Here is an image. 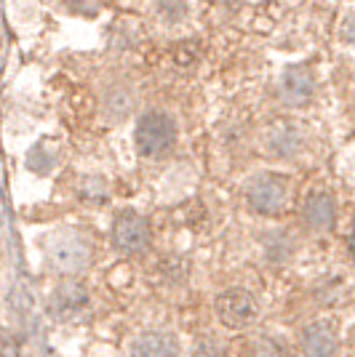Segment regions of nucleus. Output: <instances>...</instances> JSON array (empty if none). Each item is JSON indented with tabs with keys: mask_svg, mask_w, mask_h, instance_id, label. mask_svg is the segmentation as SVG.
I'll return each instance as SVG.
<instances>
[{
	"mask_svg": "<svg viewBox=\"0 0 355 357\" xmlns=\"http://www.w3.org/2000/svg\"><path fill=\"white\" fill-rule=\"evenodd\" d=\"M91 243L86 235L80 232H59L51 235L48 245H45V256H48V267L61 272V275H73L80 269L89 267L91 261Z\"/></svg>",
	"mask_w": 355,
	"mask_h": 357,
	"instance_id": "1",
	"label": "nucleus"
},
{
	"mask_svg": "<svg viewBox=\"0 0 355 357\" xmlns=\"http://www.w3.org/2000/svg\"><path fill=\"white\" fill-rule=\"evenodd\" d=\"M136 149L139 155L145 158H161L168 149L174 147V139H177V128H174V120L163 112H147L142 115L136 123Z\"/></svg>",
	"mask_w": 355,
	"mask_h": 357,
	"instance_id": "2",
	"label": "nucleus"
},
{
	"mask_svg": "<svg viewBox=\"0 0 355 357\" xmlns=\"http://www.w3.org/2000/svg\"><path fill=\"white\" fill-rule=\"evenodd\" d=\"M246 200L259 213H278L289 200V184L275 174H259L246 184Z\"/></svg>",
	"mask_w": 355,
	"mask_h": 357,
	"instance_id": "3",
	"label": "nucleus"
},
{
	"mask_svg": "<svg viewBox=\"0 0 355 357\" xmlns=\"http://www.w3.org/2000/svg\"><path fill=\"white\" fill-rule=\"evenodd\" d=\"M150 243V224L136 211H123L113 227V245L120 253H142Z\"/></svg>",
	"mask_w": 355,
	"mask_h": 357,
	"instance_id": "4",
	"label": "nucleus"
},
{
	"mask_svg": "<svg viewBox=\"0 0 355 357\" xmlns=\"http://www.w3.org/2000/svg\"><path fill=\"white\" fill-rule=\"evenodd\" d=\"M217 314L227 328H243L256 317V301L243 288H230L217 298Z\"/></svg>",
	"mask_w": 355,
	"mask_h": 357,
	"instance_id": "5",
	"label": "nucleus"
},
{
	"mask_svg": "<svg viewBox=\"0 0 355 357\" xmlns=\"http://www.w3.org/2000/svg\"><path fill=\"white\" fill-rule=\"evenodd\" d=\"M337 347H340L337 331L326 320L312 323L302 333V352H305V357H334L337 355Z\"/></svg>",
	"mask_w": 355,
	"mask_h": 357,
	"instance_id": "6",
	"label": "nucleus"
},
{
	"mask_svg": "<svg viewBox=\"0 0 355 357\" xmlns=\"http://www.w3.org/2000/svg\"><path fill=\"white\" fill-rule=\"evenodd\" d=\"M131 357H177V344L166 333H142L131 344Z\"/></svg>",
	"mask_w": 355,
	"mask_h": 357,
	"instance_id": "7",
	"label": "nucleus"
},
{
	"mask_svg": "<svg viewBox=\"0 0 355 357\" xmlns=\"http://www.w3.org/2000/svg\"><path fill=\"white\" fill-rule=\"evenodd\" d=\"M86 304H89V294H86L83 285H78V283L61 285L59 291L54 294V301H51L54 312L59 314V317H67V314L78 312V310H83Z\"/></svg>",
	"mask_w": 355,
	"mask_h": 357,
	"instance_id": "8",
	"label": "nucleus"
},
{
	"mask_svg": "<svg viewBox=\"0 0 355 357\" xmlns=\"http://www.w3.org/2000/svg\"><path fill=\"white\" fill-rule=\"evenodd\" d=\"M305 224L312 229H328L334 224V203L328 195H312L305 203Z\"/></svg>",
	"mask_w": 355,
	"mask_h": 357,
	"instance_id": "9",
	"label": "nucleus"
},
{
	"mask_svg": "<svg viewBox=\"0 0 355 357\" xmlns=\"http://www.w3.org/2000/svg\"><path fill=\"white\" fill-rule=\"evenodd\" d=\"M252 357H286V355H283V349L275 342L259 339V342L252 347Z\"/></svg>",
	"mask_w": 355,
	"mask_h": 357,
	"instance_id": "10",
	"label": "nucleus"
},
{
	"mask_svg": "<svg viewBox=\"0 0 355 357\" xmlns=\"http://www.w3.org/2000/svg\"><path fill=\"white\" fill-rule=\"evenodd\" d=\"M195 357H224V352L214 344H203V347L195 349Z\"/></svg>",
	"mask_w": 355,
	"mask_h": 357,
	"instance_id": "11",
	"label": "nucleus"
},
{
	"mask_svg": "<svg viewBox=\"0 0 355 357\" xmlns=\"http://www.w3.org/2000/svg\"><path fill=\"white\" fill-rule=\"evenodd\" d=\"M347 38H350V43H355V19L350 22V30H347Z\"/></svg>",
	"mask_w": 355,
	"mask_h": 357,
	"instance_id": "12",
	"label": "nucleus"
},
{
	"mask_svg": "<svg viewBox=\"0 0 355 357\" xmlns=\"http://www.w3.org/2000/svg\"><path fill=\"white\" fill-rule=\"evenodd\" d=\"M350 256L355 259V232L350 235Z\"/></svg>",
	"mask_w": 355,
	"mask_h": 357,
	"instance_id": "13",
	"label": "nucleus"
}]
</instances>
